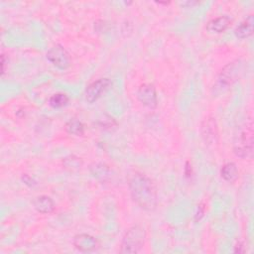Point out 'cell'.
<instances>
[{
	"mask_svg": "<svg viewBox=\"0 0 254 254\" xmlns=\"http://www.w3.org/2000/svg\"><path fill=\"white\" fill-rule=\"evenodd\" d=\"M204 214H205V207L201 204L200 206H199V208H198V212H197V214H196V221L198 222V221H200L202 217L204 216Z\"/></svg>",
	"mask_w": 254,
	"mask_h": 254,
	"instance_id": "19",
	"label": "cell"
},
{
	"mask_svg": "<svg viewBox=\"0 0 254 254\" xmlns=\"http://www.w3.org/2000/svg\"><path fill=\"white\" fill-rule=\"evenodd\" d=\"M33 206L35 209L40 213H51L55 209V203L48 196L37 197L34 200Z\"/></svg>",
	"mask_w": 254,
	"mask_h": 254,
	"instance_id": "12",
	"label": "cell"
},
{
	"mask_svg": "<svg viewBox=\"0 0 254 254\" xmlns=\"http://www.w3.org/2000/svg\"><path fill=\"white\" fill-rule=\"evenodd\" d=\"M65 128L66 131L71 135L82 136L85 133V125L78 119H70L69 122H67Z\"/></svg>",
	"mask_w": 254,
	"mask_h": 254,
	"instance_id": "15",
	"label": "cell"
},
{
	"mask_svg": "<svg viewBox=\"0 0 254 254\" xmlns=\"http://www.w3.org/2000/svg\"><path fill=\"white\" fill-rule=\"evenodd\" d=\"M192 174H193L192 165H191L189 162H187V163H186V167H185V175H186V177L191 178V177H192Z\"/></svg>",
	"mask_w": 254,
	"mask_h": 254,
	"instance_id": "20",
	"label": "cell"
},
{
	"mask_svg": "<svg viewBox=\"0 0 254 254\" xmlns=\"http://www.w3.org/2000/svg\"><path fill=\"white\" fill-rule=\"evenodd\" d=\"M201 135L208 145H214L219 142L220 131L216 120L212 116L205 118L201 124Z\"/></svg>",
	"mask_w": 254,
	"mask_h": 254,
	"instance_id": "4",
	"label": "cell"
},
{
	"mask_svg": "<svg viewBox=\"0 0 254 254\" xmlns=\"http://www.w3.org/2000/svg\"><path fill=\"white\" fill-rule=\"evenodd\" d=\"M137 98L143 105L149 108H155L158 103L156 89L150 84H144L138 89Z\"/></svg>",
	"mask_w": 254,
	"mask_h": 254,
	"instance_id": "8",
	"label": "cell"
},
{
	"mask_svg": "<svg viewBox=\"0 0 254 254\" xmlns=\"http://www.w3.org/2000/svg\"><path fill=\"white\" fill-rule=\"evenodd\" d=\"M1 67H2V75L5 72V55L1 56Z\"/></svg>",
	"mask_w": 254,
	"mask_h": 254,
	"instance_id": "22",
	"label": "cell"
},
{
	"mask_svg": "<svg viewBox=\"0 0 254 254\" xmlns=\"http://www.w3.org/2000/svg\"><path fill=\"white\" fill-rule=\"evenodd\" d=\"M69 97L65 93H56L49 99V104L54 108H61L68 104Z\"/></svg>",
	"mask_w": 254,
	"mask_h": 254,
	"instance_id": "17",
	"label": "cell"
},
{
	"mask_svg": "<svg viewBox=\"0 0 254 254\" xmlns=\"http://www.w3.org/2000/svg\"><path fill=\"white\" fill-rule=\"evenodd\" d=\"M63 166L66 170H68L69 172H76L82 168L83 161L78 156L69 155L63 160Z\"/></svg>",
	"mask_w": 254,
	"mask_h": 254,
	"instance_id": "14",
	"label": "cell"
},
{
	"mask_svg": "<svg viewBox=\"0 0 254 254\" xmlns=\"http://www.w3.org/2000/svg\"><path fill=\"white\" fill-rule=\"evenodd\" d=\"M22 180H23V182H24L26 185H28V186H34V185H36V181H35L32 177H30L29 175H27V174H25V175L22 177Z\"/></svg>",
	"mask_w": 254,
	"mask_h": 254,
	"instance_id": "18",
	"label": "cell"
},
{
	"mask_svg": "<svg viewBox=\"0 0 254 254\" xmlns=\"http://www.w3.org/2000/svg\"><path fill=\"white\" fill-rule=\"evenodd\" d=\"M112 82L110 79H99L92 83L85 92L86 100L89 103L95 102L108 89L111 88Z\"/></svg>",
	"mask_w": 254,
	"mask_h": 254,
	"instance_id": "6",
	"label": "cell"
},
{
	"mask_svg": "<svg viewBox=\"0 0 254 254\" xmlns=\"http://www.w3.org/2000/svg\"><path fill=\"white\" fill-rule=\"evenodd\" d=\"M198 3H199V2H197V1H187V2H183L182 5H183V6H186V5L193 6V5H196V4H198Z\"/></svg>",
	"mask_w": 254,
	"mask_h": 254,
	"instance_id": "23",
	"label": "cell"
},
{
	"mask_svg": "<svg viewBox=\"0 0 254 254\" xmlns=\"http://www.w3.org/2000/svg\"><path fill=\"white\" fill-rule=\"evenodd\" d=\"M241 64L240 62H232L230 63L228 66L225 67V69L222 70L221 75L219 77V84L221 87H228L232 85L236 79L239 77V74L241 72Z\"/></svg>",
	"mask_w": 254,
	"mask_h": 254,
	"instance_id": "7",
	"label": "cell"
},
{
	"mask_svg": "<svg viewBox=\"0 0 254 254\" xmlns=\"http://www.w3.org/2000/svg\"><path fill=\"white\" fill-rule=\"evenodd\" d=\"M244 251V249H243V245L241 244V243H238L236 246H235V249H234V252H238V253H241V252H243Z\"/></svg>",
	"mask_w": 254,
	"mask_h": 254,
	"instance_id": "21",
	"label": "cell"
},
{
	"mask_svg": "<svg viewBox=\"0 0 254 254\" xmlns=\"http://www.w3.org/2000/svg\"><path fill=\"white\" fill-rule=\"evenodd\" d=\"M146 240V231L141 226H133L124 234L121 242V253L133 254L141 250Z\"/></svg>",
	"mask_w": 254,
	"mask_h": 254,
	"instance_id": "3",
	"label": "cell"
},
{
	"mask_svg": "<svg viewBox=\"0 0 254 254\" xmlns=\"http://www.w3.org/2000/svg\"><path fill=\"white\" fill-rule=\"evenodd\" d=\"M158 4H165V5H167V4H169L170 2H157Z\"/></svg>",
	"mask_w": 254,
	"mask_h": 254,
	"instance_id": "24",
	"label": "cell"
},
{
	"mask_svg": "<svg viewBox=\"0 0 254 254\" xmlns=\"http://www.w3.org/2000/svg\"><path fill=\"white\" fill-rule=\"evenodd\" d=\"M132 200L145 210H154L158 203V194L153 181L144 174L136 173L129 180Z\"/></svg>",
	"mask_w": 254,
	"mask_h": 254,
	"instance_id": "1",
	"label": "cell"
},
{
	"mask_svg": "<svg viewBox=\"0 0 254 254\" xmlns=\"http://www.w3.org/2000/svg\"><path fill=\"white\" fill-rule=\"evenodd\" d=\"M221 176L227 182H234L238 178V169L236 165L232 162L225 164L221 169Z\"/></svg>",
	"mask_w": 254,
	"mask_h": 254,
	"instance_id": "13",
	"label": "cell"
},
{
	"mask_svg": "<svg viewBox=\"0 0 254 254\" xmlns=\"http://www.w3.org/2000/svg\"><path fill=\"white\" fill-rule=\"evenodd\" d=\"M254 18L253 15H248L234 30V35L238 39H246L253 34Z\"/></svg>",
	"mask_w": 254,
	"mask_h": 254,
	"instance_id": "11",
	"label": "cell"
},
{
	"mask_svg": "<svg viewBox=\"0 0 254 254\" xmlns=\"http://www.w3.org/2000/svg\"><path fill=\"white\" fill-rule=\"evenodd\" d=\"M231 23V19L227 15H223V16L211 19L207 24L206 28L209 33L220 34V33L225 32L230 27Z\"/></svg>",
	"mask_w": 254,
	"mask_h": 254,
	"instance_id": "10",
	"label": "cell"
},
{
	"mask_svg": "<svg viewBox=\"0 0 254 254\" xmlns=\"http://www.w3.org/2000/svg\"><path fill=\"white\" fill-rule=\"evenodd\" d=\"M47 59L60 69H67L70 66V58L67 50L62 45H54L47 52Z\"/></svg>",
	"mask_w": 254,
	"mask_h": 254,
	"instance_id": "5",
	"label": "cell"
},
{
	"mask_svg": "<svg viewBox=\"0 0 254 254\" xmlns=\"http://www.w3.org/2000/svg\"><path fill=\"white\" fill-rule=\"evenodd\" d=\"M253 149V122L249 117L236 129L233 138V152L241 159H251Z\"/></svg>",
	"mask_w": 254,
	"mask_h": 254,
	"instance_id": "2",
	"label": "cell"
},
{
	"mask_svg": "<svg viewBox=\"0 0 254 254\" xmlns=\"http://www.w3.org/2000/svg\"><path fill=\"white\" fill-rule=\"evenodd\" d=\"M91 171L94 178L102 181L106 180L108 177H110L111 174L110 168H108V166H106L105 164H95L93 167H92Z\"/></svg>",
	"mask_w": 254,
	"mask_h": 254,
	"instance_id": "16",
	"label": "cell"
},
{
	"mask_svg": "<svg viewBox=\"0 0 254 254\" xmlns=\"http://www.w3.org/2000/svg\"><path fill=\"white\" fill-rule=\"evenodd\" d=\"M74 246L82 252H91L97 247V240L94 236L88 233H81L74 237Z\"/></svg>",
	"mask_w": 254,
	"mask_h": 254,
	"instance_id": "9",
	"label": "cell"
}]
</instances>
